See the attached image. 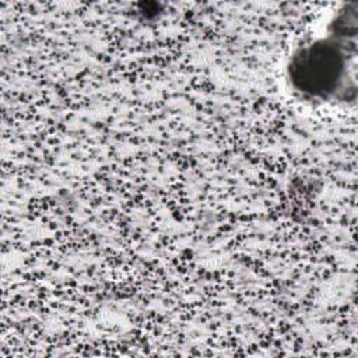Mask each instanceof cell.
<instances>
[{
	"instance_id": "cell-1",
	"label": "cell",
	"mask_w": 358,
	"mask_h": 358,
	"mask_svg": "<svg viewBox=\"0 0 358 358\" xmlns=\"http://www.w3.org/2000/svg\"><path fill=\"white\" fill-rule=\"evenodd\" d=\"M347 60L334 41L320 39L299 48L287 67L295 91L309 99H330L347 74Z\"/></svg>"
}]
</instances>
